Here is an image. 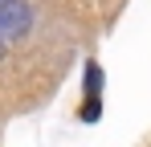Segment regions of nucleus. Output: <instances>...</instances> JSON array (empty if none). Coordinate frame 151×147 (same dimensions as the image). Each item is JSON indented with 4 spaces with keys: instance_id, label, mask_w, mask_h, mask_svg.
Segmentation results:
<instances>
[{
    "instance_id": "obj_2",
    "label": "nucleus",
    "mask_w": 151,
    "mask_h": 147,
    "mask_svg": "<svg viewBox=\"0 0 151 147\" xmlns=\"http://www.w3.org/2000/svg\"><path fill=\"white\" fill-rule=\"evenodd\" d=\"M98 90H102V70L98 66H90L86 70V110H82V119H98Z\"/></svg>"
},
{
    "instance_id": "obj_1",
    "label": "nucleus",
    "mask_w": 151,
    "mask_h": 147,
    "mask_svg": "<svg viewBox=\"0 0 151 147\" xmlns=\"http://www.w3.org/2000/svg\"><path fill=\"white\" fill-rule=\"evenodd\" d=\"M33 29L29 0H0V41H17Z\"/></svg>"
},
{
    "instance_id": "obj_3",
    "label": "nucleus",
    "mask_w": 151,
    "mask_h": 147,
    "mask_svg": "<svg viewBox=\"0 0 151 147\" xmlns=\"http://www.w3.org/2000/svg\"><path fill=\"white\" fill-rule=\"evenodd\" d=\"M0 53H4V41H0Z\"/></svg>"
}]
</instances>
